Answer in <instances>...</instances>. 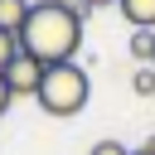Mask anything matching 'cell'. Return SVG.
<instances>
[{
  "label": "cell",
  "instance_id": "1",
  "mask_svg": "<svg viewBox=\"0 0 155 155\" xmlns=\"http://www.w3.org/2000/svg\"><path fill=\"white\" fill-rule=\"evenodd\" d=\"M19 48L29 58H39L44 68L73 63V53L82 48V19L63 0H39L24 19V29H19Z\"/></svg>",
  "mask_w": 155,
  "mask_h": 155
},
{
  "label": "cell",
  "instance_id": "2",
  "mask_svg": "<svg viewBox=\"0 0 155 155\" xmlns=\"http://www.w3.org/2000/svg\"><path fill=\"white\" fill-rule=\"evenodd\" d=\"M87 97H92V78H87L82 63H53V68H44V82L34 92V102L48 116H78L87 107Z\"/></svg>",
  "mask_w": 155,
  "mask_h": 155
},
{
  "label": "cell",
  "instance_id": "3",
  "mask_svg": "<svg viewBox=\"0 0 155 155\" xmlns=\"http://www.w3.org/2000/svg\"><path fill=\"white\" fill-rule=\"evenodd\" d=\"M39 82H44V63H39V58H29V53L19 48V58L5 68V87H10L15 97H34V92H39Z\"/></svg>",
  "mask_w": 155,
  "mask_h": 155
},
{
  "label": "cell",
  "instance_id": "4",
  "mask_svg": "<svg viewBox=\"0 0 155 155\" xmlns=\"http://www.w3.org/2000/svg\"><path fill=\"white\" fill-rule=\"evenodd\" d=\"M116 10L131 29H155V0H116Z\"/></svg>",
  "mask_w": 155,
  "mask_h": 155
},
{
  "label": "cell",
  "instance_id": "5",
  "mask_svg": "<svg viewBox=\"0 0 155 155\" xmlns=\"http://www.w3.org/2000/svg\"><path fill=\"white\" fill-rule=\"evenodd\" d=\"M29 10H34V0H0V29L5 34H19L24 19H29Z\"/></svg>",
  "mask_w": 155,
  "mask_h": 155
},
{
  "label": "cell",
  "instance_id": "6",
  "mask_svg": "<svg viewBox=\"0 0 155 155\" xmlns=\"http://www.w3.org/2000/svg\"><path fill=\"white\" fill-rule=\"evenodd\" d=\"M131 58L155 63V29H131Z\"/></svg>",
  "mask_w": 155,
  "mask_h": 155
},
{
  "label": "cell",
  "instance_id": "7",
  "mask_svg": "<svg viewBox=\"0 0 155 155\" xmlns=\"http://www.w3.org/2000/svg\"><path fill=\"white\" fill-rule=\"evenodd\" d=\"M131 87H136V97H155V63H140L131 73Z\"/></svg>",
  "mask_w": 155,
  "mask_h": 155
},
{
  "label": "cell",
  "instance_id": "8",
  "mask_svg": "<svg viewBox=\"0 0 155 155\" xmlns=\"http://www.w3.org/2000/svg\"><path fill=\"white\" fill-rule=\"evenodd\" d=\"M15 58H19V34H5V29H0V73H5Z\"/></svg>",
  "mask_w": 155,
  "mask_h": 155
},
{
  "label": "cell",
  "instance_id": "9",
  "mask_svg": "<svg viewBox=\"0 0 155 155\" xmlns=\"http://www.w3.org/2000/svg\"><path fill=\"white\" fill-rule=\"evenodd\" d=\"M87 155H131V150H126L121 140H97V145H92Z\"/></svg>",
  "mask_w": 155,
  "mask_h": 155
},
{
  "label": "cell",
  "instance_id": "10",
  "mask_svg": "<svg viewBox=\"0 0 155 155\" xmlns=\"http://www.w3.org/2000/svg\"><path fill=\"white\" fill-rule=\"evenodd\" d=\"M10 102H15V92H10V87H5V73H0V116H5V111H10Z\"/></svg>",
  "mask_w": 155,
  "mask_h": 155
},
{
  "label": "cell",
  "instance_id": "11",
  "mask_svg": "<svg viewBox=\"0 0 155 155\" xmlns=\"http://www.w3.org/2000/svg\"><path fill=\"white\" fill-rule=\"evenodd\" d=\"M131 155H155V136H150V140H145L140 150H131Z\"/></svg>",
  "mask_w": 155,
  "mask_h": 155
},
{
  "label": "cell",
  "instance_id": "12",
  "mask_svg": "<svg viewBox=\"0 0 155 155\" xmlns=\"http://www.w3.org/2000/svg\"><path fill=\"white\" fill-rule=\"evenodd\" d=\"M87 5H92V10H102V5H116V0H87Z\"/></svg>",
  "mask_w": 155,
  "mask_h": 155
}]
</instances>
